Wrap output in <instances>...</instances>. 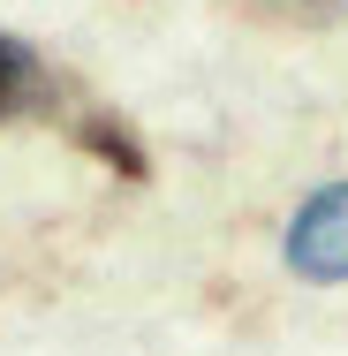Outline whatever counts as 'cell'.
<instances>
[{"label": "cell", "mask_w": 348, "mask_h": 356, "mask_svg": "<svg viewBox=\"0 0 348 356\" xmlns=\"http://www.w3.org/2000/svg\"><path fill=\"white\" fill-rule=\"evenodd\" d=\"M288 258H295L310 281H348V182L341 190H318V197L295 213Z\"/></svg>", "instance_id": "1"}, {"label": "cell", "mask_w": 348, "mask_h": 356, "mask_svg": "<svg viewBox=\"0 0 348 356\" xmlns=\"http://www.w3.org/2000/svg\"><path fill=\"white\" fill-rule=\"evenodd\" d=\"M61 106V76L46 69L23 38L0 31V122H23V114H53Z\"/></svg>", "instance_id": "2"}, {"label": "cell", "mask_w": 348, "mask_h": 356, "mask_svg": "<svg viewBox=\"0 0 348 356\" xmlns=\"http://www.w3.org/2000/svg\"><path fill=\"white\" fill-rule=\"evenodd\" d=\"M250 23H273V31H318V23H341L348 0H235Z\"/></svg>", "instance_id": "3"}]
</instances>
